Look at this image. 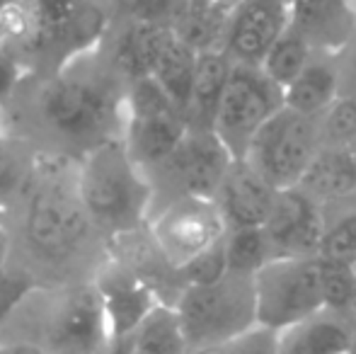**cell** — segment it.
<instances>
[{
	"instance_id": "cell-31",
	"label": "cell",
	"mask_w": 356,
	"mask_h": 354,
	"mask_svg": "<svg viewBox=\"0 0 356 354\" xmlns=\"http://www.w3.org/2000/svg\"><path fill=\"white\" fill-rule=\"evenodd\" d=\"M202 354H279V332L254 325L252 330L243 332V335Z\"/></svg>"
},
{
	"instance_id": "cell-5",
	"label": "cell",
	"mask_w": 356,
	"mask_h": 354,
	"mask_svg": "<svg viewBox=\"0 0 356 354\" xmlns=\"http://www.w3.org/2000/svg\"><path fill=\"white\" fill-rule=\"evenodd\" d=\"M257 325L282 332L325 308L318 257H274L252 277Z\"/></svg>"
},
{
	"instance_id": "cell-37",
	"label": "cell",
	"mask_w": 356,
	"mask_h": 354,
	"mask_svg": "<svg viewBox=\"0 0 356 354\" xmlns=\"http://www.w3.org/2000/svg\"><path fill=\"white\" fill-rule=\"evenodd\" d=\"M0 354H47L39 345H8L0 347Z\"/></svg>"
},
{
	"instance_id": "cell-33",
	"label": "cell",
	"mask_w": 356,
	"mask_h": 354,
	"mask_svg": "<svg viewBox=\"0 0 356 354\" xmlns=\"http://www.w3.org/2000/svg\"><path fill=\"white\" fill-rule=\"evenodd\" d=\"M320 257L356 262V214H349L347 218L327 228Z\"/></svg>"
},
{
	"instance_id": "cell-12",
	"label": "cell",
	"mask_w": 356,
	"mask_h": 354,
	"mask_svg": "<svg viewBox=\"0 0 356 354\" xmlns=\"http://www.w3.org/2000/svg\"><path fill=\"white\" fill-rule=\"evenodd\" d=\"M291 27V0H240L230 8L223 49L235 63L262 66L269 49Z\"/></svg>"
},
{
	"instance_id": "cell-35",
	"label": "cell",
	"mask_w": 356,
	"mask_h": 354,
	"mask_svg": "<svg viewBox=\"0 0 356 354\" xmlns=\"http://www.w3.org/2000/svg\"><path fill=\"white\" fill-rule=\"evenodd\" d=\"M32 291V282L24 274H13L8 269L0 272V321L8 318V313Z\"/></svg>"
},
{
	"instance_id": "cell-15",
	"label": "cell",
	"mask_w": 356,
	"mask_h": 354,
	"mask_svg": "<svg viewBox=\"0 0 356 354\" xmlns=\"http://www.w3.org/2000/svg\"><path fill=\"white\" fill-rule=\"evenodd\" d=\"M102 296L104 316H107L109 337L114 342H124L136 332L150 311L158 306L153 289L143 279L127 272H109L95 284Z\"/></svg>"
},
{
	"instance_id": "cell-1",
	"label": "cell",
	"mask_w": 356,
	"mask_h": 354,
	"mask_svg": "<svg viewBox=\"0 0 356 354\" xmlns=\"http://www.w3.org/2000/svg\"><path fill=\"white\" fill-rule=\"evenodd\" d=\"M75 177L88 216L107 226H134L150 204V184L124 141L95 146L83 158Z\"/></svg>"
},
{
	"instance_id": "cell-22",
	"label": "cell",
	"mask_w": 356,
	"mask_h": 354,
	"mask_svg": "<svg viewBox=\"0 0 356 354\" xmlns=\"http://www.w3.org/2000/svg\"><path fill=\"white\" fill-rule=\"evenodd\" d=\"M131 354H187L189 340L177 306L158 303L129 337Z\"/></svg>"
},
{
	"instance_id": "cell-17",
	"label": "cell",
	"mask_w": 356,
	"mask_h": 354,
	"mask_svg": "<svg viewBox=\"0 0 356 354\" xmlns=\"http://www.w3.org/2000/svg\"><path fill=\"white\" fill-rule=\"evenodd\" d=\"M291 24L315 49H337L352 34L354 15L347 0H291Z\"/></svg>"
},
{
	"instance_id": "cell-2",
	"label": "cell",
	"mask_w": 356,
	"mask_h": 354,
	"mask_svg": "<svg viewBox=\"0 0 356 354\" xmlns=\"http://www.w3.org/2000/svg\"><path fill=\"white\" fill-rule=\"evenodd\" d=\"M189 350H213L257 325L252 277L228 274L209 287H187L177 303Z\"/></svg>"
},
{
	"instance_id": "cell-34",
	"label": "cell",
	"mask_w": 356,
	"mask_h": 354,
	"mask_svg": "<svg viewBox=\"0 0 356 354\" xmlns=\"http://www.w3.org/2000/svg\"><path fill=\"white\" fill-rule=\"evenodd\" d=\"M27 175H29V170L22 163V158L17 156V151L0 138V199H3L5 194L15 192V189L27 179Z\"/></svg>"
},
{
	"instance_id": "cell-27",
	"label": "cell",
	"mask_w": 356,
	"mask_h": 354,
	"mask_svg": "<svg viewBox=\"0 0 356 354\" xmlns=\"http://www.w3.org/2000/svg\"><path fill=\"white\" fill-rule=\"evenodd\" d=\"M85 0H32L37 37L44 42H56V37L68 27V22L78 15Z\"/></svg>"
},
{
	"instance_id": "cell-16",
	"label": "cell",
	"mask_w": 356,
	"mask_h": 354,
	"mask_svg": "<svg viewBox=\"0 0 356 354\" xmlns=\"http://www.w3.org/2000/svg\"><path fill=\"white\" fill-rule=\"evenodd\" d=\"M354 325L352 313L323 308L279 332V354H347Z\"/></svg>"
},
{
	"instance_id": "cell-38",
	"label": "cell",
	"mask_w": 356,
	"mask_h": 354,
	"mask_svg": "<svg viewBox=\"0 0 356 354\" xmlns=\"http://www.w3.org/2000/svg\"><path fill=\"white\" fill-rule=\"evenodd\" d=\"M8 252H10V241L5 228H0V272L8 269Z\"/></svg>"
},
{
	"instance_id": "cell-36",
	"label": "cell",
	"mask_w": 356,
	"mask_h": 354,
	"mask_svg": "<svg viewBox=\"0 0 356 354\" xmlns=\"http://www.w3.org/2000/svg\"><path fill=\"white\" fill-rule=\"evenodd\" d=\"M15 86H17V66L13 58L0 54V102L13 92Z\"/></svg>"
},
{
	"instance_id": "cell-39",
	"label": "cell",
	"mask_w": 356,
	"mask_h": 354,
	"mask_svg": "<svg viewBox=\"0 0 356 354\" xmlns=\"http://www.w3.org/2000/svg\"><path fill=\"white\" fill-rule=\"evenodd\" d=\"M189 10H194V13H202V10H211L218 5V0H187Z\"/></svg>"
},
{
	"instance_id": "cell-29",
	"label": "cell",
	"mask_w": 356,
	"mask_h": 354,
	"mask_svg": "<svg viewBox=\"0 0 356 354\" xmlns=\"http://www.w3.org/2000/svg\"><path fill=\"white\" fill-rule=\"evenodd\" d=\"M184 277L187 287H209V284H216L220 279L228 277V257H225V238L213 246L211 250L202 252L199 257H194L192 262H187L184 267L177 269Z\"/></svg>"
},
{
	"instance_id": "cell-24",
	"label": "cell",
	"mask_w": 356,
	"mask_h": 354,
	"mask_svg": "<svg viewBox=\"0 0 356 354\" xmlns=\"http://www.w3.org/2000/svg\"><path fill=\"white\" fill-rule=\"evenodd\" d=\"M228 272L254 277L269 260H274L264 228H230L225 233Z\"/></svg>"
},
{
	"instance_id": "cell-41",
	"label": "cell",
	"mask_w": 356,
	"mask_h": 354,
	"mask_svg": "<svg viewBox=\"0 0 356 354\" xmlns=\"http://www.w3.org/2000/svg\"><path fill=\"white\" fill-rule=\"evenodd\" d=\"M347 354H356V325H354V335H352V345H349Z\"/></svg>"
},
{
	"instance_id": "cell-32",
	"label": "cell",
	"mask_w": 356,
	"mask_h": 354,
	"mask_svg": "<svg viewBox=\"0 0 356 354\" xmlns=\"http://www.w3.org/2000/svg\"><path fill=\"white\" fill-rule=\"evenodd\" d=\"M0 37L15 39V42L37 37V22H34L32 5L22 3V0H10L0 10Z\"/></svg>"
},
{
	"instance_id": "cell-8",
	"label": "cell",
	"mask_w": 356,
	"mask_h": 354,
	"mask_svg": "<svg viewBox=\"0 0 356 354\" xmlns=\"http://www.w3.org/2000/svg\"><path fill=\"white\" fill-rule=\"evenodd\" d=\"M42 112L49 127L68 138H88L112 124L119 114L114 92L95 73L83 68L54 78L42 95Z\"/></svg>"
},
{
	"instance_id": "cell-25",
	"label": "cell",
	"mask_w": 356,
	"mask_h": 354,
	"mask_svg": "<svg viewBox=\"0 0 356 354\" xmlns=\"http://www.w3.org/2000/svg\"><path fill=\"white\" fill-rule=\"evenodd\" d=\"M104 29H107V15L99 5L88 3L85 0L83 8L78 10V15L68 22V27L63 29L61 34L56 37V42H63L71 51V56L75 54H83L88 51L90 47L102 39Z\"/></svg>"
},
{
	"instance_id": "cell-4",
	"label": "cell",
	"mask_w": 356,
	"mask_h": 354,
	"mask_svg": "<svg viewBox=\"0 0 356 354\" xmlns=\"http://www.w3.org/2000/svg\"><path fill=\"white\" fill-rule=\"evenodd\" d=\"M320 148L323 131L318 119L282 107L252 138L245 161L282 192L298 187Z\"/></svg>"
},
{
	"instance_id": "cell-19",
	"label": "cell",
	"mask_w": 356,
	"mask_h": 354,
	"mask_svg": "<svg viewBox=\"0 0 356 354\" xmlns=\"http://www.w3.org/2000/svg\"><path fill=\"white\" fill-rule=\"evenodd\" d=\"M197 54L199 51L179 34V29L172 27L160 47L153 71H150V78L160 83V88L170 95V99L187 114V119L189 104H192L194 73H197Z\"/></svg>"
},
{
	"instance_id": "cell-14",
	"label": "cell",
	"mask_w": 356,
	"mask_h": 354,
	"mask_svg": "<svg viewBox=\"0 0 356 354\" xmlns=\"http://www.w3.org/2000/svg\"><path fill=\"white\" fill-rule=\"evenodd\" d=\"M279 189L272 187L245 158L233 161L223 177L216 202L230 228H264L277 202Z\"/></svg>"
},
{
	"instance_id": "cell-7",
	"label": "cell",
	"mask_w": 356,
	"mask_h": 354,
	"mask_svg": "<svg viewBox=\"0 0 356 354\" xmlns=\"http://www.w3.org/2000/svg\"><path fill=\"white\" fill-rule=\"evenodd\" d=\"M282 107L284 92L264 76L262 68L233 61L211 131L228 148L230 156L240 161L248 156L250 143L264 122Z\"/></svg>"
},
{
	"instance_id": "cell-21",
	"label": "cell",
	"mask_w": 356,
	"mask_h": 354,
	"mask_svg": "<svg viewBox=\"0 0 356 354\" xmlns=\"http://www.w3.org/2000/svg\"><path fill=\"white\" fill-rule=\"evenodd\" d=\"M339 97L337 68L325 58H313L298 78L284 90V107L315 117L325 114Z\"/></svg>"
},
{
	"instance_id": "cell-26",
	"label": "cell",
	"mask_w": 356,
	"mask_h": 354,
	"mask_svg": "<svg viewBox=\"0 0 356 354\" xmlns=\"http://www.w3.org/2000/svg\"><path fill=\"white\" fill-rule=\"evenodd\" d=\"M320 260V282H323L325 308L332 311L352 313V291H354V262L330 260V257H318Z\"/></svg>"
},
{
	"instance_id": "cell-40",
	"label": "cell",
	"mask_w": 356,
	"mask_h": 354,
	"mask_svg": "<svg viewBox=\"0 0 356 354\" xmlns=\"http://www.w3.org/2000/svg\"><path fill=\"white\" fill-rule=\"evenodd\" d=\"M349 311H352V316L356 318V262H354V291H352V308H349Z\"/></svg>"
},
{
	"instance_id": "cell-43",
	"label": "cell",
	"mask_w": 356,
	"mask_h": 354,
	"mask_svg": "<svg viewBox=\"0 0 356 354\" xmlns=\"http://www.w3.org/2000/svg\"><path fill=\"white\" fill-rule=\"evenodd\" d=\"M349 151H352V156H354V161H356V141L352 143V146H349Z\"/></svg>"
},
{
	"instance_id": "cell-9",
	"label": "cell",
	"mask_w": 356,
	"mask_h": 354,
	"mask_svg": "<svg viewBox=\"0 0 356 354\" xmlns=\"http://www.w3.org/2000/svg\"><path fill=\"white\" fill-rule=\"evenodd\" d=\"M150 233L160 255L179 269L218 246L228 233V223L216 199L182 194L155 216Z\"/></svg>"
},
{
	"instance_id": "cell-3",
	"label": "cell",
	"mask_w": 356,
	"mask_h": 354,
	"mask_svg": "<svg viewBox=\"0 0 356 354\" xmlns=\"http://www.w3.org/2000/svg\"><path fill=\"white\" fill-rule=\"evenodd\" d=\"M88 218L78 177L68 179L56 166L39 172L24 214V231L32 248L54 260L71 255L88 233Z\"/></svg>"
},
{
	"instance_id": "cell-11",
	"label": "cell",
	"mask_w": 356,
	"mask_h": 354,
	"mask_svg": "<svg viewBox=\"0 0 356 354\" xmlns=\"http://www.w3.org/2000/svg\"><path fill=\"white\" fill-rule=\"evenodd\" d=\"M327 228L320 202L300 187L282 189L264 223L274 257H320Z\"/></svg>"
},
{
	"instance_id": "cell-13",
	"label": "cell",
	"mask_w": 356,
	"mask_h": 354,
	"mask_svg": "<svg viewBox=\"0 0 356 354\" xmlns=\"http://www.w3.org/2000/svg\"><path fill=\"white\" fill-rule=\"evenodd\" d=\"M233 161L235 158L230 156L228 148L218 141V136L213 131L189 129L182 146L177 148V153L165 166H170L175 170V177L184 187V194L216 199Z\"/></svg>"
},
{
	"instance_id": "cell-23",
	"label": "cell",
	"mask_w": 356,
	"mask_h": 354,
	"mask_svg": "<svg viewBox=\"0 0 356 354\" xmlns=\"http://www.w3.org/2000/svg\"><path fill=\"white\" fill-rule=\"evenodd\" d=\"M315 47L303 37V32L291 24L289 29L279 37V42L269 49V54L262 61V73L274 83L279 90H284L303 73V68L313 61Z\"/></svg>"
},
{
	"instance_id": "cell-28",
	"label": "cell",
	"mask_w": 356,
	"mask_h": 354,
	"mask_svg": "<svg viewBox=\"0 0 356 354\" xmlns=\"http://www.w3.org/2000/svg\"><path fill=\"white\" fill-rule=\"evenodd\" d=\"M320 131H323V143L352 146L356 141V99L337 97V102L323 114Z\"/></svg>"
},
{
	"instance_id": "cell-10",
	"label": "cell",
	"mask_w": 356,
	"mask_h": 354,
	"mask_svg": "<svg viewBox=\"0 0 356 354\" xmlns=\"http://www.w3.org/2000/svg\"><path fill=\"white\" fill-rule=\"evenodd\" d=\"M109 345L102 296L97 287H80L54 308L39 347L47 354H104Z\"/></svg>"
},
{
	"instance_id": "cell-6",
	"label": "cell",
	"mask_w": 356,
	"mask_h": 354,
	"mask_svg": "<svg viewBox=\"0 0 356 354\" xmlns=\"http://www.w3.org/2000/svg\"><path fill=\"white\" fill-rule=\"evenodd\" d=\"M127 148L138 166H165L189 134V119L150 76L131 81L127 97Z\"/></svg>"
},
{
	"instance_id": "cell-18",
	"label": "cell",
	"mask_w": 356,
	"mask_h": 354,
	"mask_svg": "<svg viewBox=\"0 0 356 354\" xmlns=\"http://www.w3.org/2000/svg\"><path fill=\"white\" fill-rule=\"evenodd\" d=\"M233 58L220 47L202 49L197 54V73H194L192 104H189V127L211 131L218 112L223 90L228 86Z\"/></svg>"
},
{
	"instance_id": "cell-20",
	"label": "cell",
	"mask_w": 356,
	"mask_h": 354,
	"mask_svg": "<svg viewBox=\"0 0 356 354\" xmlns=\"http://www.w3.org/2000/svg\"><path fill=\"white\" fill-rule=\"evenodd\" d=\"M313 199H342L356 192V161L349 146L323 143L298 184Z\"/></svg>"
},
{
	"instance_id": "cell-42",
	"label": "cell",
	"mask_w": 356,
	"mask_h": 354,
	"mask_svg": "<svg viewBox=\"0 0 356 354\" xmlns=\"http://www.w3.org/2000/svg\"><path fill=\"white\" fill-rule=\"evenodd\" d=\"M0 228H3V199H0Z\"/></svg>"
},
{
	"instance_id": "cell-30",
	"label": "cell",
	"mask_w": 356,
	"mask_h": 354,
	"mask_svg": "<svg viewBox=\"0 0 356 354\" xmlns=\"http://www.w3.org/2000/svg\"><path fill=\"white\" fill-rule=\"evenodd\" d=\"M134 22H153V24H172V17L187 15V0H117ZM175 27V24H172Z\"/></svg>"
}]
</instances>
